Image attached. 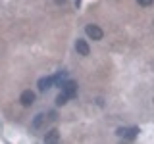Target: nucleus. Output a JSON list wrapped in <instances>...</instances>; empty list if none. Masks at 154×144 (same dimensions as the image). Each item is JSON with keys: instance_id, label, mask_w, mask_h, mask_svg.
I'll use <instances>...</instances> for the list:
<instances>
[{"instance_id": "obj_1", "label": "nucleus", "mask_w": 154, "mask_h": 144, "mask_svg": "<svg viewBox=\"0 0 154 144\" xmlns=\"http://www.w3.org/2000/svg\"><path fill=\"white\" fill-rule=\"evenodd\" d=\"M58 86L62 88V92H64L67 98H75V96H77V83H75V81H69V79L62 81Z\"/></svg>"}, {"instance_id": "obj_2", "label": "nucleus", "mask_w": 154, "mask_h": 144, "mask_svg": "<svg viewBox=\"0 0 154 144\" xmlns=\"http://www.w3.org/2000/svg\"><path fill=\"white\" fill-rule=\"evenodd\" d=\"M139 133H141L139 127H119L118 131H116V134H118L119 138H129V140H133Z\"/></svg>"}, {"instance_id": "obj_3", "label": "nucleus", "mask_w": 154, "mask_h": 144, "mask_svg": "<svg viewBox=\"0 0 154 144\" xmlns=\"http://www.w3.org/2000/svg\"><path fill=\"white\" fill-rule=\"evenodd\" d=\"M85 33H87V37L93 38V40H102V37H104V31L98 25H93V23L85 27Z\"/></svg>"}, {"instance_id": "obj_4", "label": "nucleus", "mask_w": 154, "mask_h": 144, "mask_svg": "<svg viewBox=\"0 0 154 144\" xmlns=\"http://www.w3.org/2000/svg\"><path fill=\"white\" fill-rule=\"evenodd\" d=\"M75 50H77V54H79V56H89L91 54L89 42L83 40V38H77V40H75Z\"/></svg>"}, {"instance_id": "obj_5", "label": "nucleus", "mask_w": 154, "mask_h": 144, "mask_svg": "<svg viewBox=\"0 0 154 144\" xmlns=\"http://www.w3.org/2000/svg\"><path fill=\"white\" fill-rule=\"evenodd\" d=\"M35 98H37V94L33 90H23L21 96H19V102H21V106H33Z\"/></svg>"}, {"instance_id": "obj_6", "label": "nucleus", "mask_w": 154, "mask_h": 144, "mask_svg": "<svg viewBox=\"0 0 154 144\" xmlns=\"http://www.w3.org/2000/svg\"><path fill=\"white\" fill-rule=\"evenodd\" d=\"M52 85H54V77H41V79H38V83H37V86H38V90H41V92L52 88Z\"/></svg>"}, {"instance_id": "obj_7", "label": "nucleus", "mask_w": 154, "mask_h": 144, "mask_svg": "<svg viewBox=\"0 0 154 144\" xmlns=\"http://www.w3.org/2000/svg\"><path fill=\"white\" fill-rule=\"evenodd\" d=\"M45 121H46V115H45V113H37L35 119H33V123H31V127H33V129H41Z\"/></svg>"}, {"instance_id": "obj_8", "label": "nucleus", "mask_w": 154, "mask_h": 144, "mask_svg": "<svg viewBox=\"0 0 154 144\" xmlns=\"http://www.w3.org/2000/svg\"><path fill=\"white\" fill-rule=\"evenodd\" d=\"M58 140H60V133H58V129L48 131V134L45 136V142H58Z\"/></svg>"}, {"instance_id": "obj_9", "label": "nucleus", "mask_w": 154, "mask_h": 144, "mask_svg": "<svg viewBox=\"0 0 154 144\" xmlns=\"http://www.w3.org/2000/svg\"><path fill=\"white\" fill-rule=\"evenodd\" d=\"M67 100H69V98H67L64 92H60V94L56 96V106H66V104H67Z\"/></svg>"}, {"instance_id": "obj_10", "label": "nucleus", "mask_w": 154, "mask_h": 144, "mask_svg": "<svg viewBox=\"0 0 154 144\" xmlns=\"http://www.w3.org/2000/svg\"><path fill=\"white\" fill-rule=\"evenodd\" d=\"M137 2L141 4V6H144V8H148V6H150V4H152V0H137Z\"/></svg>"}, {"instance_id": "obj_11", "label": "nucleus", "mask_w": 154, "mask_h": 144, "mask_svg": "<svg viewBox=\"0 0 154 144\" xmlns=\"http://www.w3.org/2000/svg\"><path fill=\"white\" fill-rule=\"evenodd\" d=\"M54 2H56V4H58V6H64V4H66V2H67V0H54Z\"/></svg>"}]
</instances>
